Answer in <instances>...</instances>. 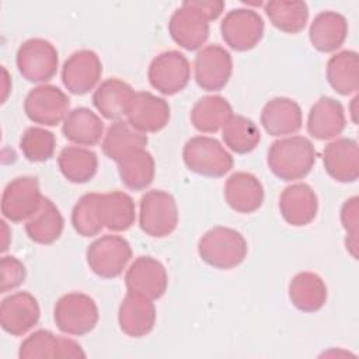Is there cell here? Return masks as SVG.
Masks as SVG:
<instances>
[{
  "label": "cell",
  "mask_w": 359,
  "mask_h": 359,
  "mask_svg": "<svg viewBox=\"0 0 359 359\" xmlns=\"http://www.w3.org/2000/svg\"><path fill=\"white\" fill-rule=\"evenodd\" d=\"M317 151L304 136H286L275 140L268 150L266 163L282 181L303 180L314 167Z\"/></svg>",
  "instance_id": "obj_1"
},
{
  "label": "cell",
  "mask_w": 359,
  "mask_h": 359,
  "mask_svg": "<svg viewBox=\"0 0 359 359\" xmlns=\"http://www.w3.org/2000/svg\"><path fill=\"white\" fill-rule=\"evenodd\" d=\"M247 252V240L240 231L231 227H212L198 243L201 259L216 269L227 271L238 266L245 259Z\"/></svg>",
  "instance_id": "obj_2"
},
{
  "label": "cell",
  "mask_w": 359,
  "mask_h": 359,
  "mask_svg": "<svg viewBox=\"0 0 359 359\" xmlns=\"http://www.w3.org/2000/svg\"><path fill=\"white\" fill-rule=\"evenodd\" d=\"M182 160L187 168L209 178L224 177L234 164L233 156L215 137L194 136L184 144Z\"/></svg>",
  "instance_id": "obj_3"
},
{
  "label": "cell",
  "mask_w": 359,
  "mask_h": 359,
  "mask_svg": "<svg viewBox=\"0 0 359 359\" xmlns=\"http://www.w3.org/2000/svg\"><path fill=\"white\" fill-rule=\"evenodd\" d=\"M100 318L97 303L86 293L63 294L55 304L53 320L56 327L67 335L81 337L91 332Z\"/></svg>",
  "instance_id": "obj_4"
},
{
  "label": "cell",
  "mask_w": 359,
  "mask_h": 359,
  "mask_svg": "<svg viewBox=\"0 0 359 359\" xmlns=\"http://www.w3.org/2000/svg\"><path fill=\"white\" fill-rule=\"evenodd\" d=\"M178 224V206L174 196L163 189L147 191L139 203V226L154 238L170 236Z\"/></svg>",
  "instance_id": "obj_5"
},
{
  "label": "cell",
  "mask_w": 359,
  "mask_h": 359,
  "mask_svg": "<svg viewBox=\"0 0 359 359\" xmlns=\"http://www.w3.org/2000/svg\"><path fill=\"white\" fill-rule=\"evenodd\" d=\"M87 265L100 278H118L126 269L132 248L126 238L116 234H105L94 240L86 252Z\"/></svg>",
  "instance_id": "obj_6"
},
{
  "label": "cell",
  "mask_w": 359,
  "mask_h": 359,
  "mask_svg": "<svg viewBox=\"0 0 359 359\" xmlns=\"http://www.w3.org/2000/svg\"><path fill=\"white\" fill-rule=\"evenodd\" d=\"M20 74L31 83H46L57 72L59 55L56 48L43 38L24 41L15 56Z\"/></svg>",
  "instance_id": "obj_7"
},
{
  "label": "cell",
  "mask_w": 359,
  "mask_h": 359,
  "mask_svg": "<svg viewBox=\"0 0 359 359\" xmlns=\"http://www.w3.org/2000/svg\"><path fill=\"white\" fill-rule=\"evenodd\" d=\"M43 198L36 177H17L3 191L1 213L8 222H27L38 212Z\"/></svg>",
  "instance_id": "obj_8"
},
{
  "label": "cell",
  "mask_w": 359,
  "mask_h": 359,
  "mask_svg": "<svg viewBox=\"0 0 359 359\" xmlns=\"http://www.w3.org/2000/svg\"><path fill=\"white\" fill-rule=\"evenodd\" d=\"M147 79L150 86L163 95H174L188 86L191 65L184 53L165 50L150 62Z\"/></svg>",
  "instance_id": "obj_9"
},
{
  "label": "cell",
  "mask_w": 359,
  "mask_h": 359,
  "mask_svg": "<svg viewBox=\"0 0 359 359\" xmlns=\"http://www.w3.org/2000/svg\"><path fill=\"white\" fill-rule=\"evenodd\" d=\"M24 112L34 123L56 126L63 122L70 112V100L59 87L41 84L27 94Z\"/></svg>",
  "instance_id": "obj_10"
},
{
  "label": "cell",
  "mask_w": 359,
  "mask_h": 359,
  "mask_svg": "<svg viewBox=\"0 0 359 359\" xmlns=\"http://www.w3.org/2000/svg\"><path fill=\"white\" fill-rule=\"evenodd\" d=\"M264 29L262 17L252 8H234L224 15L220 24L223 41L237 52L255 48L264 36Z\"/></svg>",
  "instance_id": "obj_11"
},
{
  "label": "cell",
  "mask_w": 359,
  "mask_h": 359,
  "mask_svg": "<svg viewBox=\"0 0 359 359\" xmlns=\"http://www.w3.org/2000/svg\"><path fill=\"white\" fill-rule=\"evenodd\" d=\"M233 74L231 55L220 45H208L195 56L194 76L196 84L205 91H220Z\"/></svg>",
  "instance_id": "obj_12"
},
{
  "label": "cell",
  "mask_w": 359,
  "mask_h": 359,
  "mask_svg": "<svg viewBox=\"0 0 359 359\" xmlns=\"http://www.w3.org/2000/svg\"><path fill=\"white\" fill-rule=\"evenodd\" d=\"M102 63L100 56L90 49L73 52L62 67V83L66 90L76 95L90 93L100 81Z\"/></svg>",
  "instance_id": "obj_13"
},
{
  "label": "cell",
  "mask_w": 359,
  "mask_h": 359,
  "mask_svg": "<svg viewBox=\"0 0 359 359\" xmlns=\"http://www.w3.org/2000/svg\"><path fill=\"white\" fill-rule=\"evenodd\" d=\"M125 285L128 292L157 300L168 287V275L158 259L150 255H140L126 269Z\"/></svg>",
  "instance_id": "obj_14"
},
{
  "label": "cell",
  "mask_w": 359,
  "mask_h": 359,
  "mask_svg": "<svg viewBox=\"0 0 359 359\" xmlns=\"http://www.w3.org/2000/svg\"><path fill=\"white\" fill-rule=\"evenodd\" d=\"M41 318L38 300L28 292H17L1 300L0 325L10 335L21 337L31 331Z\"/></svg>",
  "instance_id": "obj_15"
},
{
  "label": "cell",
  "mask_w": 359,
  "mask_h": 359,
  "mask_svg": "<svg viewBox=\"0 0 359 359\" xmlns=\"http://www.w3.org/2000/svg\"><path fill=\"white\" fill-rule=\"evenodd\" d=\"M209 20L185 1L168 20V34L171 39L187 50L202 49L209 38Z\"/></svg>",
  "instance_id": "obj_16"
},
{
  "label": "cell",
  "mask_w": 359,
  "mask_h": 359,
  "mask_svg": "<svg viewBox=\"0 0 359 359\" xmlns=\"http://www.w3.org/2000/svg\"><path fill=\"white\" fill-rule=\"evenodd\" d=\"M171 109L168 102L149 91L135 94L126 114V122L142 133H156L168 125Z\"/></svg>",
  "instance_id": "obj_17"
},
{
  "label": "cell",
  "mask_w": 359,
  "mask_h": 359,
  "mask_svg": "<svg viewBox=\"0 0 359 359\" xmlns=\"http://www.w3.org/2000/svg\"><path fill=\"white\" fill-rule=\"evenodd\" d=\"M323 164L327 174L342 184L355 182L359 177L358 142L351 137H338L325 144Z\"/></svg>",
  "instance_id": "obj_18"
},
{
  "label": "cell",
  "mask_w": 359,
  "mask_h": 359,
  "mask_svg": "<svg viewBox=\"0 0 359 359\" xmlns=\"http://www.w3.org/2000/svg\"><path fill=\"white\" fill-rule=\"evenodd\" d=\"M279 212L287 224L307 226L317 216L318 198L310 185L304 182L292 184L279 196Z\"/></svg>",
  "instance_id": "obj_19"
},
{
  "label": "cell",
  "mask_w": 359,
  "mask_h": 359,
  "mask_svg": "<svg viewBox=\"0 0 359 359\" xmlns=\"http://www.w3.org/2000/svg\"><path fill=\"white\" fill-rule=\"evenodd\" d=\"M118 324L123 334L140 338L151 332L156 324V306L151 299L128 292L118 310Z\"/></svg>",
  "instance_id": "obj_20"
},
{
  "label": "cell",
  "mask_w": 359,
  "mask_h": 359,
  "mask_svg": "<svg viewBox=\"0 0 359 359\" xmlns=\"http://www.w3.org/2000/svg\"><path fill=\"white\" fill-rule=\"evenodd\" d=\"M259 121L269 136H287L300 130L303 112L294 100L275 97L264 105Z\"/></svg>",
  "instance_id": "obj_21"
},
{
  "label": "cell",
  "mask_w": 359,
  "mask_h": 359,
  "mask_svg": "<svg viewBox=\"0 0 359 359\" xmlns=\"http://www.w3.org/2000/svg\"><path fill=\"white\" fill-rule=\"evenodd\" d=\"M264 196L261 181L251 172L237 171L224 184V199L237 213H254L262 206Z\"/></svg>",
  "instance_id": "obj_22"
},
{
  "label": "cell",
  "mask_w": 359,
  "mask_h": 359,
  "mask_svg": "<svg viewBox=\"0 0 359 359\" xmlns=\"http://www.w3.org/2000/svg\"><path fill=\"white\" fill-rule=\"evenodd\" d=\"M346 126L344 107L331 97H321L307 116V132L317 140H331L338 137Z\"/></svg>",
  "instance_id": "obj_23"
},
{
  "label": "cell",
  "mask_w": 359,
  "mask_h": 359,
  "mask_svg": "<svg viewBox=\"0 0 359 359\" xmlns=\"http://www.w3.org/2000/svg\"><path fill=\"white\" fill-rule=\"evenodd\" d=\"M135 94L130 84L121 79L111 77L95 88L93 104L105 119L115 122L126 116Z\"/></svg>",
  "instance_id": "obj_24"
},
{
  "label": "cell",
  "mask_w": 359,
  "mask_h": 359,
  "mask_svg": "<svg viewBox=\"0 0 359 359\" xmlns=\"http://www.w3.org/2000/svg\"><path fill=\"white\" fill-rule=\"evenodd\" d=\"M348 36V21L337 11H321L310 24L309 39L323 53L338 50Z\"/></svg>",
  "instance_id": "obj_25"
},
{
  "label": "cell",
  "mask_w": 359,
  "mask_h": 359,
  "mask_svg": "<svg viewBox=\"0 0 359 359\" xmlns=\"http://www.w3.org/2000/svg\"><path fill=\"white\" fill-rule=\"evenodd\" d=\"M147 135L132 128L126 121L112 122L101 142L102 153L116 164L137 150L146 149Z\"/></svg>",
  "instance_id": "obj_26"
},
{
  "label": "cell",
  "mask_w": 359,
  "mask_h": 359,
  "mask_svg": "<svg viewBox=\"0 0 359 359\" xmlns=\"http://www.w3.org/2000/svg\"><path fill=\"white\" fill-rule=\"evenodd\" d=\"M63 136L76 146H95L104 137V123L90 108L72 109L62 122Z\"/></svg>",
  "instance_id": "obj_27"
},
{
  "label": "cell",
  "mask_w": 359,
  "mask_h": 359,
  "mask_svg": "<svg viewBox=\"0 0 359 359\" xmlns=\"http://www.w3.org/2000/svg\"><path fill=\"white\" fill-rule=\"evenodd\" d=\"M97 210L101 224L111 231H125L136 219L135 202L122 191L100 194Z\"/></svg>",
  "instance_id": "obj_28"
},
{
  "label": "cell",
  "mask_w": 359,
  "mask_h": 359,
  "mask_svg": "<svg viewBox=\"0 0 359 359\" xmlns=\"http://www.w3.org/2000/svg\"><path fill=\"white\" fill-rule=\"evenodd\" d=\"M327 285L314 272H299L289 283V299L292 304L303 313H316L327 302Z\"/></svg>",
  "instance_id": "obj_29"
},
{
  "label": "cell",
  "mask_w": 359,
  "mask_h": 359,
  "mask_svg": "<svg viewBox=\"0 0 359 359\" xmlns=\"http://www.w3.org/2000/svg\"><path fill=\"white\" fill-rule=\"evenodd\" d=\"M325 77L334 91L351 95L359 90V56L355 50H341L332 55L325 67Z\"/></svg>",
  "instance_id": "obj_30"
},
{
  "label": "cell",
  "mask_w": 359,
  "mask_h": 359,
  "mask_svg": "<svg viewBox=\"0 0 359 359\" xmlns=\"http://www.w3.org/2000/svg\"><path fill=\"white\" fill-rule=\"evenodd\" d=\"M230 102L220 95H205L191 109V123L202 133H216L233 116Z\"/></svg>",
  "instance_id": "obj_31"
},
{
  "label": "cell",
  "mask_w": 359,
  "mask_h": 359,
  "mask_svg": "<svg viewBox=\"0 0 359 359\" xmlns=\"http://www.w3.org/2000/svg\"><path fill=\"white\" fill-rule=\"evenodd\" d=\"M63 227L65 220L59 208L49 198H43L38 212L27 220L25 233L34 243L48 245L62 236Z\"/></svg>",
  "instance_id": "obj_32"
},
{
  "label": "cell",
  "mask_w": 359,
  "mask_h": 359,
  "mask_svg": "<svg viewBox=\"0 0 359 359\" xmlns=\"http://www.w3.org/2000/svg\"><path fill=\"white\" fill-rule=\"evenodd\" d=\"M62 175L73 184H86L94 178L98 168L97 154L81 146H67L57 156Z\"/></svg>",
  "instance_id": "obj_33"
},
{
  "label": "cell",
  "mask_w": 359,
  "mask_h": 359,
  "mask_svg": "<svg viewBox=\"0 0 359 359\" xmlns=\"http://www.w3.org/2000/svg\"><path fill=\"white\" fill-rule=\"evenodd\" d=\"M269 22L286 34H299L309 21V7L299 0H272L264 4Z\"/></svg>",
  "instance_id": "obj_34"
},
{
  "label": "cell",
  "mask_w": 359,
  "mask_h": 359,
  "mask_svg": "<svg viewBox=\"0 0 359 359\" xmlns=\"http://www.w3.org/2000/svg\"><path fill=\"white\" fill-rule=\"evenodd\" d=\"M118 172L122 184L132 191L149 188L156 175V163L153 156L146 150H137L125 160L118 163Z\"/></svg>",
  "instance_id": "obj_35"
},
{
  "label": "cell",
  "mask_w": 359,
  "mask_h": 359,
  "mask_svg": "<svg viewBox=\"0 0 359 359\" xmlns=\"http://www.w3.org/2000/svg\"><path fill=\"white\" fill-rule=\"evenodd\" d=\"M222 137L227 149L237 154H247L259 144L261 132L252 119L233 115L222 128Z\"/></svg>",
  "instance_id": "obj_36"
},
{
  "label": "cell",
  "mask_w": 359,
  "mask_h": 359,
  "mask_svg": "<svg viewBox=\"0 0 359 359\" xmlns=\"http://www.w3.org/2000/svg\"><path fill=\"white\" fill-rule=\"evenodd\" d=\"M98 198L100 194L88 192L84 194L73 206L72 226L74 231L83 237H94L104 229L97 210Z\"/></svg>",
  "instance_id": "obj_37"
},
{
  "label": "cell",
  "mask_w": 359,
  "mask_h": 359,
  "mask_svg": "<svg viewBox=\"0 0 359 359\" xmlns=\"http://www.w3.org/2000/svg\"><path fill=\"white\" fill-rule=\"evenodd\" d=\"M56 137L50 130L31 126L25 129L20 139V149L24 157L31 163H43L53 157Z\"/></svg>",
  "instance_id": "obj_38"
},
{
  "label": "cell",
  "mask_w": 359,
  "mask_h": 359,
  "mask_svg": "<svg viewBox=\"0 0 359 359\" xmlns=\"http://www.w3.org/2000/svg\"><path fill=\"white\" fill-rule=\"evenodd\" d=\"M59 356V337L48 330H38L27 337L18 349L20 359H55Z\"/></svg>",
  "instance_id": "obj_39"
},
{
  "label": "cell",
  "mask_w": 359,
  "mask_h": 359,
  "mask_svg": "<svg viewBox=\"0 0 359 359\" xmlns=\"http://www.w3.org/2000/svg\"><path fill=\"white\" fill-rule=\"evenodd\" d=\"M341 223L346 233L345 247L348 252L356 259L358 258V227H359V198H348L341 208Z\"/></svg>",
  "instance_id": "obj_40"
},
{
  "label": "cell",
  "mask_w": 359,
  "mask_h": 359,
  "mask_svg": "<svg viewBox=\"0 0 359 359\" xmlns=\"http://www.w3.org/2000/svg\"><path fill=\"white\" fill-rule=\"evenodd\" d=\"M0 272H1V286L0 292L7 293L20 287L27 278L25 265L13 255H4L0 261Z\"/></svg>",
  "instance_id": "obj_41"
},
{
  "label": "cell",
  "mask_w": 359,
  "mask_h": 359,
  "mask_svg": "<svg viewBox=\"0 0 359 359\" xmlns=\"http://www.w3.org/2000/svg\"><path fill=\"white\" fill-rule=\"evenodd\" d=\"M185 3L198 10L209 21L219 18L226 6V3L222 0H187Z\"/></svg>",
  "instance_id": "obj_42"
},
{
  "label": "cell",
  "mask_w": 359,
  "mask_h": 359,
  "mask_svg": "<svg viewBox=\"0 0 359 359\" xmlns=\"http://www.w3.org/2000/svg\"><path fill=\"white\" fill-rule=\"evenodd\" d=\"M57 358H86V353L79 342L67 337H59V356Z\"/></svg>",
  "instance_id": "obj_43"
},
{
  "label": "cell",
  "mask_w": 359,
  "mask_h": 359,
  "mask_svg": "<svg viewBox=\"0 0 359 359\" xmlns=\"http://www.w3.org/2000/svg\"><path fill=\"white\" fill-rule=\"evenodd\" d=\"M1 70H3V95H1V102H6L7 95H8L10 90H11V79H10L8 72H7V69L4 66H3Z\"/></svg>",
  "instance_id": "obj_44"
},
{
  "label": "cell",
  "mask_w": 359,
  "mask_h": 359,
  "mask_svg": "<svg viewBox=\"0 0 359 359\" xmlns=\"http://www.w3.org/2000/svg\"><path fill=\"white\" fill-rule=\"evenodd\" d=\"M1 224V231H3V243H1V252H4L8 248V240H10V230L6 223V220L0 222Z\"/></svg>",
  "instance_id": "obj_45"
},
{
  "label": "cell",
  "mask_w": 359,
  "mask_h": 359,
  "mask_svg": "<svg viewBox=\"0 0 359 359\" xmlns=\"http://www.w3.org/2000/svg\"><path fill=\"white\" fill-rule=\"evenodd\" d=\"M356 102H358V95H355L353 97V100L351 101V116H352V122L353 123H356V108H355V105H356Z\"/></svg>",
  "instance_id": "obj_46"
}]
</instances>
